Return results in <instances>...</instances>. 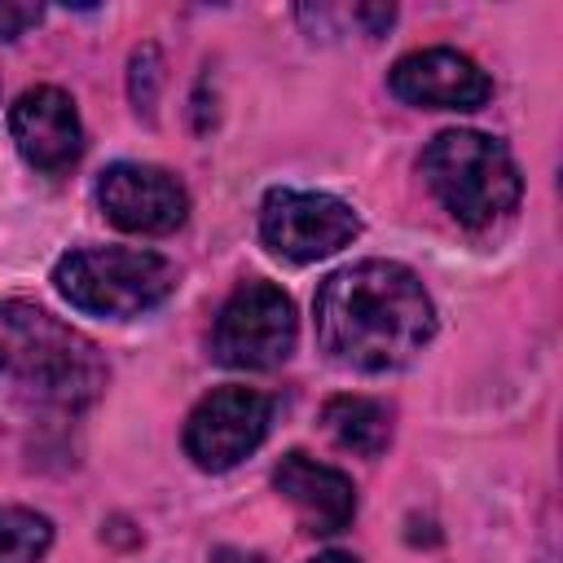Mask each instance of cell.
<instances>
[{"label":"cell","mask_w":563,"mask_h":563,"mask_svg":"<svg viewBox=\"0 0 563 563\" xmlns=\"http://www.w3.org/2000/svg\"><path fill=\"white\" fill-rule=\"evenodd\" d=\"M211 563H268L264 554H251V550H233V545H220L211 554Z\"/></svg>","instance_id":"2e32d148"},{"label":"cell","mask_w":563,"mask_h":563,"mask_svg":"<svg viewBox=\"0 0 563 563\" xmlns=\"http://www.w3.org/2000/svg\"><path fill=\"white\" fill-rule=\"evenodd\" d=\"M391 92L427 110H479L493 97V79L457 48H418L405 53L391 75Z\"/></svg>","instance_id":"9c48e42d"},{"label":"cell","mask_w":563,"mask_h":563,"mask_svg":"<svg viewBox=\"0 0 563 563\" xmlns=\"http://www.w3.org/2000/svg\"><path fill=\"white\" fill-rule=\"evenodd\" d=\"M273 422V400L255 387H216L185 422V453L202 471H229L260 449Z\"/></svg>","instance_id":"52a82bcc"},{"label":"cell","mask_w":563,"mask_h":563,"mask_svg":"<svg viewBox=\"0 0 563 563\" xmlns=\"http://www.w3.org/2000/svg\"><path fill=\"white\" fill-rule=\"evenodd\" d=\"M0 374L53 405H88L106 387V361L92 339L26 299L0 303Z\"/></svg>","instance_id":"7a4b0ae2"},{"label":"cell","mask_w":563,"mask_h":563,"mask_svg":"<svg viewBox=\"0 0 563 563\" xmlns=\"http://www.w3.org/2000/svg\"><path fill=\"white\" fill-rule=\"evenodd\" d=\"M295 352V303L273 282H242L211 330V356L233 369H273Z\"/></svg>","instance_id":"5b68a950"},{"label":"cell","mask_w":563,"mask_h":563,"mask_svg":"<svg viewBox=\"0 0 563 563\" xmlns=\"http://www.w3.org/2000/svg\"><path fill=\"white\" fill-rule=\"evenodd\" d=\"M158 88H163V53L154 44H141L128 62V97L136 106V114L154 119V101H158Z\"/></svg>","instance_id":"5bb4252c"},{"label":"cell","mask_w":563,"mask_h":563,"mask_svg":"<svg viewBox=\"0 0 563 563\" xmlns=\"http://www.w3.org/2000/svg\"><path fill=\"white\" fill-rule=\"evenodd\" d=\"M308 563H356L352 554H339V550H330V554H317V559H308Z\"/></svg>","instance_id":"e0dca14e"},{"label":"cell","mask_w":563,"mask_h":563,"mask_svg":"<svg viewBox=\"0 0 563 563\" xmlns=\"http://www.w3.org/2000/svg\"><path fill=\"white\" fill-rule=\"evenodd\" d=\"M273 488L295 506L308 532H339L356 515V488L343 471L308 457V453H286L273 466Z\"/></svg>","instance_id":"8fae6325"},{"label":"cell","mask_w":563,"mask_h":563,"mask_svg":"<svg viewBox=\"0 0 563 563\" xmlns=\"http://www.w3.org/2000/svg\"><path fill=\"white\" fill-rule=\"evenodd\" d=\"M361 233L356 211L334 194H303V189H268L260 207V238L273 255L308 264Z\"/></svg>","instance_id":"8992f818"},{"label":"cell","mask_w":563,"mask_h":563,"mask_svg":"<svg viewBox=\"0 0 563 563\" xmlns=\"http://www.w3.org/2000/svg\"><path fill=\"white\" fill-rule=\"evenodd\" d=\"M312 321L330 361L383 374L409 365L431 343L435 303L413 268L396 260H356L317 286Z\"/></svg>","instance_id":"6da1fadb"},{"label":"cell","mask_w":563,"mask_h":563,"mask_svg":"<svg viewBox=\"0 0 563 563\" xmlns=\"http://www.w3.org/2000/svg\"><path fill=\"white\" fill-rule=\"evenodd\" d=\"M418 172H422L427 189L440 198V207L466 229H484V224L510 216L523 194L510 150L497 136H484L471 128L440 132L422 150Z\"/></svg>","instance_id":"3957f363"},{"label":"cell","mask_w":563,"mask_h":563,"mask_svg":"<svg viewBox=\"0 0 563 563\" xmlns=\"http://www.w3.org/2000/svg\"><path fill=\"white\" fill-rule=\"evenodd\" d=\"M97 207L106 211V220L123 233H172L185 224L189 216V194L185 185L150 163H114L101 172L97 180Z\"/></svg>","instance_id":"ba28073f"},{"label":"cell","mask_w":563,"mask_h":563,"mask_svg":"<svg viewBox=\"0 0 563 563\" xmlns=\"http://www.w3.org/2000/svg\"><path fill=\"white\" fill-rule=\"evenodd\" d=\"M321 427L339 449L356 457H383V449L391 444V413L369 396H330L321 405Z\"/></svg>","instance_id":"7c38bea8"},{"label":"cell","mask_w":563,"mask_h":563,"mask_svg":"<svg viewBox=\"0 0 563 563\" xmlns=\"http://www.w3.org/2000/svg\"><path fill=\"white\" fill-rule=\"evenodd\" d=\"M9 132H13L18 154L40 172H66L84 150V128H79L75 101L53 84L26 88L13 101Z\"/></svg>","instance_id":"30bf717a"},{"label":"cell","mask_w":563,"mask_h":563,"mask_svg":"<svg viewBox=\"0 0 563 563\" xmlns=\"http://www.w3.org/2000/svg\"><path fill=\"white\" fill-rule=\"evenodd\" d=\"M53 282L70 308L92 312V317H141L158 308L172 286L176 268L158 251H136V246H84L57 260Z\"/></svg>","instance_id":"277c9868"},{"label":"cell","mask_w":563,"mask_h":563,"mask_svg":"<svg viewBox=\"0 0 563 563\" xmlns=\"http://www.w3.org/2000/svg\"><path fill=\"white\" fill-rule=\"evenodd\" d=\"M53 545V523L26 506H0V563H40Z\"/></svg>","instance_id":"4fadbf2b"},{"label":"cell","mask_w":563,"mask_h":563,"mask_svg":"<svg viewBox=\"0 0 563 563\" xmlns=\"http://www.w3.org/2000/svg\"><path fill=\"white\" fill-rule=\"evenodd\" d=\"M541 563H550V559H541Z\"/></svg>","instance_id":"ac0fdd59"},{"label":"cell","mask_w":563,"mask_h":563,"mask_svg":"<svg viewBox=\"0 0 563 563\" xmlns=\"http://www.w3.org/2000/svg\"><path fill=\"white\" fill-rule=\"evenodd\" d=\"M31 22H40V4H9V0H0V40H18Z\"/></svg>","instance_id":"9a60e30c"}]
</instances>
